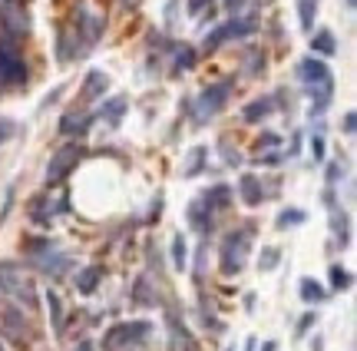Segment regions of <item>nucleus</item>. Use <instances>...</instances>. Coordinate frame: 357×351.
<instances>
[{"label":"nucleus","mask_w":357,"mask_h":351,"mask_svg":"<svg viewBox=\"0 0 357 351\" xmlns=\"http://www.w3.org/2000/svg\"><path fill=\"white\" fill-rule=\"evenodd\" d=\"M298 80L308 87V93H311V100H318L311 107V116L314 113H324L327 100H331V90H334V83H331V70H327V63L314 60V57H308V60L298 63Z\"/></svg>","instance_id":"nucleus-1"},{"label":"nucleus","mask_w":357,"mask_h":351,"mask_svg":"<svg viewBox=\"0 0 357 351\" xmlns=\"http://www.w3.org/2000/svg\"><path fill=\"white\" fill-rule=\"evenodd\" d=\"M252 229H238L228 232L222 242V272L225 275H238L245 269V259H248V249H252Z\"/></svg>","instance_id":"nucleus-2"},{"label":"nucleus","mask_w":357,"mask_h":351,"mask_svg":"<svg viewBox=\"0 0 357 351\" xmlns=\"http://www.w3.org/2000/svg\"><path fill=\"white\" fill-rule=\"evenodd\" d=\"M232 90H235V83L232 80H222V83H212L208 90H202V96L195 100V107H192V120L202 126L205 120H212L219 109L228 103V96H232Z\"/></svg>","instance_id":"nucleus-3"},{"label":"nucleus","mask_w":357,"mask_h":351,"mask_svg":"<svg viewBox=\"0 0 357 351\" xmlns=\"http://www.w3.org/2000/svg\"><path fill=\"white\" fill-rule=\"evenodd\" d=\"M149 332H152L149 321H119V325H113V328L103 335V348L119 351V348H126V345H139Z\"/></svg>","instance_id":"nucleus-4"},{"label":"nucleus","mask_w":357,"mask_h":351,"mask_svg":"<svg viewBox=\"0 0 357 351\" xmlns=\"http://www.w3.org/2000/svg\"><path fill=\"white\" fill-rule=\"evenodd\" d=\"M0 83H7V87L27 83V63L17 53V46L7 40H0Z\"/></svg>","instance_id":"nucleus-5"},{"label":"nucleus","mask_w":357,"mask_h":351,"mask_svg":"<svg viewBox=\"0 0 357 351\" xmlns=\"http://www.w3.org/2000/svg\"><path fill=\"white\" fill-rule=\"evenodd\" d=\"M80 159H83V146H63V150L50 159V166H46V183H60V179H66V176L76 169Z\"/></svg>","instance_id":"nucleus-6"},{"label":"nucleus","mask_w":357,"mask_h":351,"mask_svg":"<svg viewBox=\"0 0 357 351\" xmlns=\"http://www.w3.org/2000/svg\"><path fill=\"white\" fill-rule=\"evenodd\" d=\"M255 30V20H228L222 27H215V30L205 37V50H215V46H222L225 40H241V37H248Z\"/></svg>","instance_id":"nucleus-7"},{"label":"nucleus","mask_w":357,"mask_h":351,"mask_svg":"<svg viewBox=\"0 0 357 351\" xmlns=\"http://www.w3.org/2000/svg\"><path fill=\"white\" fill-rule=\"evenodd\" d=\"M185 219H189V226H192L199 235H208V232H212V226H215V213L208 209L202 199H195L192 206H189V215H185Z\"/></svg>","instance_id":"nucleus-8"},{"label":"nucleus","mask_w":357,"mask_h":351,"mask_svg":"<svg viewBox=\"0 0 357 351\" xmlns=\"http://www.w3.org/2000/svg\"><path fill=\"white\" fill-rule=\"evenodd\" d=\"M232 196H235V192H232V186H212V189H205V192H202L199 199L205 202L212 213H215V209L228 206V202H232Z\"/></svg>","instance_id":"nucleus-9"},{"label":"nucleus","mask_w":357,"mask_h":351,"mask_svg":"<svg viewBox=\"0 0 357 351\" xmlns=\"http://www.w3.org/2000/svg\"><path fill=\"white\" fill-rule=\"evenodd\" d=\"M100 278H103V269H100V265H86L83 272H76V291L93 295L96 285H100Z\"/></svg>","instance_id":"nucleus-10"},{"label":"nucleus","mask_w":357,"mask_h":351,"mask_svg":"<svg viewBox=\"0 0 357 351\" xmlns=\"http://www.w3.org/2000/svg\"><path fill=\"white\" fill-rule=\"evenodd\" d=\"M271 109H275V100L262 96V100H255V103H248V107L241 109V116H245V123H258V120H265Z\"/></svg>","instance_id":"nucleus-11"},{"label":"nucleus","mask_w":357,"mask_h":351,"mask_svg":"<svg viewBox=\"0 0 357 351\" xmlns=\"http://www.w3.org/2000/svg\"><path fill=\"white\" fill-rule=\"evenodd\" d=\"M106 87H109V80H106V73L103 70H93L86 77V87H83V100H96V96H103L106 93Z\"/></svg>","instance_id":"nucleus-12"},{"label":"nucleus","mask_w":357,"mask_h":351,"mask_svg":"<svg viewBox=\"0 0 357 351\" xmlns=\"http://www.w3.org/2000/svg\"><path fill=\"white\" fill-rule=\"evenodd\" d=\"M238 192H241V199H245L248 206H258V202L265 199V189H262V183H258L255 176H241V186H238Z\"/></svg>","instance_id":"nucleus-13"},{"label":"nucleus","mask_w":357,"mask_h":351,"mask_svg":"<svg viewBox=\"0 0 357 351\" xmlns=\"http://www.w3.org/2000/svg\"><path fill=\"white\" fill-rule=\"evenodd\" d=\"M30 219H33L37 226H50V219H53V206H46V196L30 199Z\"/></svg>","instance_id":"nucleus-14"},{"label":"nucleus","mask_w":357,"mask_h":351,"mask_svg":"<svg viewBox=\"0 0 357 351\" xmlns=\"http://www.w3.org/2000/svg\"><path fill=\"white\" fill-rule=\"evenodd\" d=\"M298 289H301V298H304L308 305H318V302H324L327 298L324 285H318L314 278H301V285H298Z\"/></svg>","instance_id":"nucleus-15"},{"label":"nucleus","mask_w":357,"mask_h":351,"mask_svg":"<svg viewBox=\"0 0 357 351\" xmlns=\"http://www.w3.org/2000/svg\"><path fill=\"white\" fill-rule=\"evenodd\" d=\"M311 50H314V53H324V57L338 53V40H334V33H331V30H318L311 37Z\"/></svg>","instance_id":"nucleus-16"},{"label":"nucleus","mask_w":357,"mask_h":351,"mask_svg":"<svg viewBox=\"0 0 357 351\" xmlns=\"http://www.w3.org/2000/svg\"><path fill=\"white\" fill-rule=\"evenodd\" d=\"M46 305H50V318H53V332L63 335V302L57 291H46Z\"/></svg>","instance_id":"nucleus-17"},{"label":"nucleus","mask_w":357,"mask_h":351,"mask_svg":"<svg viewBox=\"0 0 357 351\" xmlns=\"http://www.w3.org/2000/svg\"><path fill=\"white\" fill-rule=\"evenodd\" d=\"M298 17H301V30H311L318 17V0H298Z\"/></svg>","instance_id":"nucleus-18"},{"label":"nucleus","mask_w":357,"mask_h":351,"mask_svg":"<svg viewBox=\"0 0 357 351\" xmlns=\"http://www.w3.org/2000/svg\"><path fill=\"white\" fill-rule=\"evenodd\" d=\"M185 262H189V249H185V239H182V232H178V235H172V265L182 272Z\"/></svg>","instance_id":"nucleus-19"},{"label":"nucleus","mask_w":357,"mask_h":351,"mask_svg":"<svg viewBox=\"0 0 357 351\" xmlns=\"http://www.w3.org/2000/svg\"><path fill=\"white\" fill-rule=\"evenodd\" d=\"M308 219V213L304 209H284L282 215H278V229H291V226H301Z\"/></svg>","instance_id":"nucleus-20"},{"label":"nucleus","mask_w":357,"mask_h":351,"mask_svg":"<svg viewBox=\"0 0 357 351\" xmlns=\"http://www.w3.org/2000/svg\"><path fill=\"white\" fill-rule=\"evenodd\" d=\"M202 156H205V146H195L192 153H189V166L182 169V176H189V179L199 176V172H202Z\"/></svg>","instance_id":"nucleus-21"},{"label":"nucleus","mask_w":357,"mask_h":351,"mask_svg":"<svg viewBox=\"0 0 357 351\" xmlns=\"http://www.w3.org/2000/svg\"><path fill=\"white\" fill-rule=\"evenodd\" d=\"M351 282H354V278H351V272H347V269H341V265H331V289H351Z\"/></svg>","instance_id":"nucleus-22"},{"label":"nucleus","mask_w":357,"mask_h":351,"mask_svg":"<svg viewBox=\"0 0 357 351\" xmlns=\"http://www.w3.org/2000/svg\"><path fill=\"white\" fill-rule=\"evenodd\" d=\"M122 109H126V100H122V96H116V100H109V103L100 109V116H109V123H119Z\"/></svg>","instance_id":"nucleus-23"},{"label":"nucleus","mask_w":357,"mask_h":351,"mask_svg":"<svg viewBox=\"0 0 357 351\" xmlns=\"http://www.w3.org/2000/svg\"><path fill=\"white\" fill-rule=\"evenodd\" d=\"M192 66H195V50L192 46H182L176 57V70H192Z\"/></svg>","instance_id":"nucleus-24"},{"label":"nucleus","mask_w":357,"mask_h":351,"mask_svg":"<svg viewBox=\"0 0 357 351\" xmlns=\"http://www.w3.org/2000/svg\"><path fill=\"white\" fill-rule=\"evenodd\" d=\"M278 259H282V249H262V265H258V269L271 272V269L278 265Z\"/></svg>","instance_id":"nucleus-25"},{"label":"nucleus","mask_w":357,"mask_h":351,"mask_svg":"<svg viewBox=\"0 0 357 351\" xmlns=\"http://www.w3.org/2000/svg\"><path fill=\"white\" fill-rule=\"evenodd\" d=\"M14 136V120H0V146Z\"/></svg>","instance_id":"nucleus-26"},{"label":"nucleus","mask_w":357,"mask_h":351,"mask_svg":"<svg viewBox=\"0 0 357 351\" xmlns=\"http://www.w3.org/2000/svg\"><path fill=\"white\" fill-rule=\"evenodd\" d=\"M311 153H314V163H321V159H324V139L321 136L311 139Z\"/></svg>","instance_id":"nucleus-27"},{"label":"nucleus","mask_w":357,"mask_h":351,"mask_svg":"<svg viewBox=\"0 0 357 351\" xmlns=\"http://www.w3.org/2000/svg\"><path fill=\"white\" fill-rule=\"evenodd\" d=\"M318 315H301V325H298V335H304V332H311Z\"/></svg>","instance_id":"nucleus-28"},{"label":"nucleus","mask_w":357,"mask_h":351,"mask_svg":"<svg viewBox=\"0 0 357 351\" xmlns=\"http://www.w3.org/2000/svg\"><path fill=\"white\" fill-rule=\"evenodd\" d=\"M354 126H357L354 113H347V116H344V133H347V136H354Z\"/></svg>","instance_id":"nucleus-29"},{"label":"nucleus","mask_w":357,"mask_h":351,"mask_svg":"<svg viewBox=\"0 0 357 351\" xmlns=\"http://www.w3.org/2000/svg\"><path fill=\"white\" fill-rule=\"evenodd\" d=\"M341 179V166H327V183H338Z\"/></svg>","instance_id":"nucleus-30"},{"label":"nucleus","mask_w":357,"mask_h":351,"mask_svg":"<svg viewBox=\"0 0 357 351\" xmlns=\"http://www.w3.org/2000/svg\"><path fill=\"white\" fill-rule=\"evenodd\" d=\"M241 3H245V0H225V7H228L232 14H238V10H241Z\"/></svg>","instance_id":"nucleus-31"},{"label":"nucleus","mask_w":357,"mask_h":351,"mask_svg":"<svg viewBox=\"0 0 357 351\" xmlns=\"http://www.w3.org/2000/svg\"><path fill=\"white\" fill-rule=\"evenodd\" d=\"M73 351H93V341H83L80 348H73Z\"/></svg>","instance_id":"nucleus-32"},{"label":"nucleus","mask_w":357,"mask_h":351,"mask_svg":"<svg viewBox=\"0 0 357 351\" xmlns=\"http://www.w3.org/2000/svg\"><path fill=\"white\" fill-rule=\"evenodd\" d=\"M245 351H255V338H248V345H245Z\"/></svg>","instance_id":"nucleus-33"},{"label":"nucleus","mask_w":357,"mask_h":351,"mask_svg":"<svg viewBox=\"0 0 357 351\" xmlns=\"http://www.w3.org/2000/svg\"><path fill=\"white\" fill-rule=\"evenodd\" d=\"M265 351H275V341H268V345H265Z\"/></svg>","instance_id":"nucleus-34"},{"label":"nucleus","mask_w":357,"mask_h":351,"mask_svg":"<svg viewBox=\"0 0 357 351\" xmlns=\"http://www.w3.org/2000/svg\"><path fill=\"white\" fill-rule=\"evenodd\" d=\"M0 351H3V345H0Z\"/></svg>","instance_id":"nucleus-35"}]
</instances>
